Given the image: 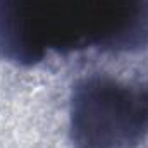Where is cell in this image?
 Masks as SVG:
<instances>
[{"mask_svg": "<svg viewBox=\"0 0 148 148\" xmlns=\"http://www.w3.org/2000/svg\"><path fill=\"white\" fill-rule=\"evenodd\" d=\"M88 88V86H86ZM76 131L86 148H119L148 131V90L93 84L76 102Z\"/></svg>", "mask_w": 148, "mask_h": 148, "instance_id": "1", "label": "cell"}]
</instances>
